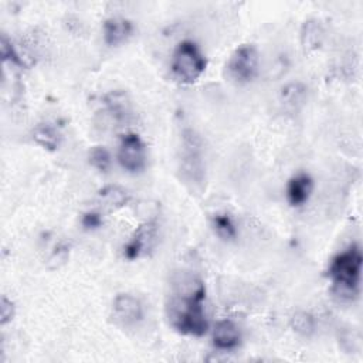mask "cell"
Listing matches in <instances>:
<instances>
[{
    "label": "cell",
    "instance_id": "4",
    "mask_svg": "<svg viewBox=\"0 0 363 363\" xmlns=\"http://www.w3.org/2000/svg\"><path fill=\"white\" fill-rule=\"evenodd\" d=\"M207 67L206 57L200 51L199 45L191 40H183L177 44L170 68L173 75L184 84L197 81Z\"/></svg>",
    "mask_w": 363,
    "mask_h": 363
},
{
    "label": "cell",
    "instance_id": "9",
    "mask_svg": "<svg viewBox=\"0 0 363 363\" xmlns=\"http://www.w3.org/2000/svg\"><path fill=\"white\" fill-rule=\"evenodd\" d=\"M113 313L123 323H136L143 318V306L136 296L119 294L113 301Z\"/></svg>",
    "mask_w": 363,
    "mask_h": 363
},
{
    "label": "cell",
    "instance_id": "18",
    "mask_svg": "<svg viewBox=\"0 0 363 363\" xmlns=\"http://www.w3.org/2000/svg\"><path fill=\"white\" fill-rule=\"evenodd\" d=\"M291 328L301 336L309 337L315 332V319L306 311H298L291 316Z\"/></svg>",
    "mask_w": 363,
    "mask_h": 363
},
{
    "label": "cell",
    "instance_id": "3",
    "mask_svg": "<svg viewBox=\"0 0 363 363\" xmlns=\"http://www.w3.org/2000/svg\"><path fill=\"white\" fill-rule=\"evenodd\" d=\"M179 169L182 177L193 184L200 186L206 177V166L203 157V143L193 129H184L182 133Z\"/></svg>",
    "mask_w": 363,
    "mask_h": 363
},
{
    "label": "cell",
    "instance_id": "13",
    "mask_svg": "<svg viewBox=\"0 0 363 363\" xmlns=\"http://www.w3.org/2000/svg\"><path fill=\"white\" fill-rule=\"evenodd\" d=\"M98 197L102 206L108 210H118L126 206L130 200V194L128 193V190L118 184H108L102 187L98 191Z\"/></svg>",
    "mask_w": 363,
    "mask_h": 363
},
{
    "label": "cell",
    "instance_id": "7",
    "mask_svg": "<svg viewBox=\"0 0 363 363\" xmlns=\"http://www.w3.org/2000/svg\"><path fill=\"white\" fill-rule=\"evenodd\" d=\"M157 241V227L155 221H146L140 224L130 240L126 242L123 248V255L128 259H136L145 254H147Z\"/></svg>",
    "mask_w": 363,
    "mask_h": 363
},
{
    "label": "cell",
    "instance_id": "20",
    "mask_svg": "<svg viewBox=\"0 0 363 363\" xmlns=\"http://www.w3.org/2000/svg\"><path fill=\"white\" fill-rule=\"evenodd\" d=\"M0 50H1V57L3 61H9L14 65L18 67H27V61L21 57V54L16 50V47L13 45V43L10 40H7L6 35L1 37V43H0Z\"/></svg>",
    "mask_w": 363,
    "mask_h": 363
},
{
    "label": "cell",
    "instance_id": "2",
    "mask_svg": "<svg viewBox=\"0 0 363 363\" xmlns=\"http://www.w3.org/2000/svg\"><path fill=\"white\" fill-rule=\"evenodd\" d=\"M362 259V251L357 244H352L332 258L328 272L332 282L342 294L356 295L359 292Z\"/></svg>",
    "mask_w": 363,
    "mask_h": 363
},
{
    "label": "cell",
    "instance_id": "5",
    "mask_svg": "<svg viewBox=\"0 0 363 363\" xmlns=\"http://www.w3.org/2000/svg\"><path fill=\"white\" fill-rule=\"evenodd\" d=\"M258 51L251 44H242L234 50L227 61V75L237 84H247L257 77L258 72Z\"/></svg>",
    "mask_w": 363,
    "mask_h": 363
},
{
    "label": "cell",
    "instance_id": "6",
    "mask_svg": "<svg viewBox=\"0 0 363 363\" xmlns=\"http://www.w3.org/2000/svg\"><path fill=\"white\" fill-rule=\"evenodd\" d=\"M118 162L123 170L139 173L146 166V146L139 135L126 133L121 138Z\"/></svg>",
    "mask_w": 363,
    "mask_h": 363
},
{
    "label": "cell",
    "instance_id": "15",
    "mask_svg": "<svg viewBox=\"0 0 363 363\" xmlns=\"http://www.w3.org/2000/svg\"><path fill=\"white\" fill-rule=\"evenodd\" d=\"M323 38H325V30L319 21L316 20L305 21L301 31V43L305 50L312 51L319 48L323 43Z\"/></svg>",
    "mask_w": 363,
    "mask_h": 363
},
{
    "label": "cell",
    "instance_id": "22",
    "mask_svg": "<svg viewBox=\"0 0 363 363\" xmlns=\"http://www.w3.org/2000/svg\"><path fill=\"white\" fill-rule=\"evenodd\" d=\"M81 223H82V227H84V228H86V230H95V228L101 227V224H102V217H101V214L96 213V211H88V213H85V214L82 216Z\"/></svg>",
    "mask_w": 363,
    "mask_h": 363
},
{
    "label": "cell",
    "instance_id": "1",
    "mask_svg": "<svg viewBox=\"0 0 363 363\" xmlns=\"http://www.w3.org/2000/svg\"><path fill=\"white\" fill-rule=\"evenodd\" d=\"M206 286L194 274H182L173 282V295L167 305L172 326L183 335L203 336L208 329L204 311Z\"/></svg>",
    "mask_w": 363,
    "mask_h": 363
},
{
    "label": "cell",
    "instance_id": "11",
    "mask_svg": "<svg viewBox=\"0 0 363 363\" xmlns=\"http://www.w3.org/2000/svg\"><path fill=\"white\" fill-rule=\"evenodd\" d=\"M133 33V24L123 17H111L104 23V41L111 45H119L125 43Z\"/></svg>",
    "mask_w": 363,
    "mask_h": 363
},
{
    "label": "cell",
    "instance_id": "17",
    "mask_svg": "<svg viewBox=\"0 0 363 363\" xmlns=\"http://www.w3.org/2000/svg\"><path fill=\"white\" fill-rule=\"evenodd\" d=\"M213 228L216 231V234L225 240V241H231L237 237V227H235V223L233 221V218L228 216V214H214L213 216Z\"/></svg>",
    "mask_w": 363,
    "mask_h": 363
},
{
    "label": "cell",
    "instance_id": "8",
    "mask_svg": "<svg viewBox=\"0 0 363 363\" xmlns=\"http://www.w3.org/2000/svg\"><path fill=\"white\" fill-rule=\"evenodd\" d=\"M211 339H213V345L217 349L233 350L241 342V332L233 320L223 319L214 325Z\"/></svg>",
    "mask_w": 363,
    "mask_h": 363
},
{
    "label": "cell",
    "instance_id": "21",
    "mask_svg": "<svg viewBox=\"0 0 363 363\" xmlns=\"http://www.w3.org/2000/svg\"><path fill=\"white\" fill-rule=\"evenodd\" d=\"M16 313V308L14 303L11 302V299H9L6 295L1 296V302H0V323L4 326L9 322L13 320Z\"/></svg>",
    "mask_w": 363,
    "mask_h": 363
},
{
    "label": "cell",
    "instance_id": "12",
    "mask_svg": "<svg viewBox=\"0 0 363 363\" xmlns=\"http://www.w3.org/2000/svg\"><path fill=\"white\" fill-rule=\"evenodd\" d=\"M104 104L111 116L119 122H126L132 116V105L126 92L116 89L104 96Z\"/></svg>",
    "mask_w": 363,
    "mask_h": 363
},
{
    "label": "cell",
    "instance_id": "19",
    "mask_svg": "<svg viewBox=\"0 0 363 363\" xmlns=\"http://www.w3.org/2000/svg\"><path fill=\"white\" fill-rule=\"evenodd\" d=\"M89 163L101 173H106L111 167V155L104 146H94L88 155Z\"/></svg>",
    "mask_w": 363,
    "mask_h": 363
},
{
    "label": "cell",
    "instance_id": "16",
    "mask_svg": "<svg viewBox=\"0 0 363 363\" xmlns=\"http://www.w3.org/2000/svg\"><path fill=\"white\" fill-rule=\"evenodd\" d=\"M306 96V88L301 82H289L281 89V99L286 106L296 108L303 104Z\"/></svg>",
    "mask_w": 363,
    "mask_h": 363
},
{
    "label": "cell",
    "instance_id": "14",
    "mask_svg": "<svg viewBox=\"0 0 363 363\" xmlns=\"http://www.w3.org/2000/svg\"><path fill=\"white\" fill-rule=\"evenodd\" d=\"M33 139L43 146L47 150H55L60 146V140H61V133L57 129V126H54L50 122H43L38 123L34 130H33Z\"/></svg>",
    "mask_w": 363,
    "mask_h": 363
},
{
    "label": "cell",
    "instance_id": "10",
    "mask_svg": "<svg viewBox=\"0 0 363 363\" xmlns=\"http://www.w3.org/2000/svg\"><path fill=\"white\" fill-rule=\"evenodd\" d=\"M313 190V180L308 173H298L289 179L286 186V199L292 207L303 206Z\"/></svg>",
    "mask_w": 363,
    "mask_h": 363
}]
</instances>
